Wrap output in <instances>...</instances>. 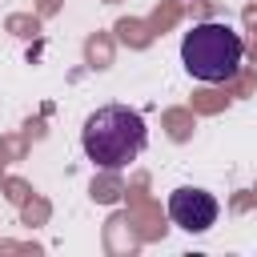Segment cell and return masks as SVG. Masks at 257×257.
<instances>
[{
	"mask_svg": "<svg viewBox=\"0 0 257 257\" xmlns=\"http://www.w3.org/2000/svg\"><path fill=\"white\" fill-rule=\"evenodd\" d=\"M241 60H245V40L225 20H201L181 40V64L201 84H225V80H233L241 72Z\"/></svg>",
	"mask_w": 257,
	"mask_h": 257,
	"instance_id": "2",
	"label": "cell"
},
{
	"mask_svg": "<svg viewBox=\"0 0 257 257\" xmlns=\"http://www.w3.org/2000/svg\"><path fill=\"white\" fill-rule=\"evenodd\" d=\"M217 213H221V205H217V197L205 193V189L181 185V189L169 193V217H173V225H181L185 233H205V229H213V225H217Z\"/></svg>",
	"mask_w": 257,
	"mask_h": 257,
	"instance_id": "3",
	"label": "cell"
},
{
	"mask_svg": "<svg viewBox=\"0 0 257 257\" xmlns=\"http://www.w3.org/2000/svg\"><path fill=\"white\" fill-rule=\"evenodd\" d=\"M80 145H84V157L104 169V173H120L128 169L145 145H149V124L137 108L128 104H104L96 112L84 116V128H80Z\"/></svg>",
	"mask_w": 257,
	"mask_h": 257,
	"instance_id": "1",
	"label": "cell"
}]
</instances>
